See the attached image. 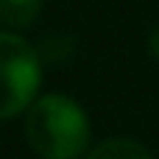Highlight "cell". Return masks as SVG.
<instances>
[{
	"mask_svg": "<svg viewBox=\"0 0 159 159\" xmlns=\"http://www.w3.org/2000/svg\"><path fill=\"white\" fill-rule=\"evenodd\" d=\"M25 140L42 159H84L92 143V123L78 101L48 92L25 109Z\"/></svg>",
	"mask_w": 159,
	"mask_h": 159,
	"instance_id": "obj_1",
	"label": "cell"
},
{
	"mask_svg": "<svg viewBox=\"0 0 159 159\" xmlns=\"http://www.w3.org/2000/svg\"><path fill=\"white\" fill-rule=\"evenodd\" d=\"M36 53H39L42 64H50V67L67 64V61L73 59V53H75V39L67 36V34H48V36L39 42Z\"/></svg>",
	"mask_w": 159,
	"mask_h": 159,
	"instance_id": "obj_5",
	"label": "cell"
},
{
	"mask_svg": "<svg viewBox=\"0 0 159 159\" xmlns=\"http://www.w3.org/2000/svg\"><path fill=\"white\" fill-rule=\"evenodd\" d=\"M42 59L17 31L0 28V120L25 112L42 87Z\"/></svg>",
	"mask_w": 159,
	"mask_h": 159,
	"instance_id": "obj_2",
	"label": "cell"
},
{
	"mask_svg": "<svg viewBox=\"0 0 159 159\" xmlns=\"http://www.w3.org/2000/svg\"><path fill=\"white\" fill-rule=\"evenodd\" d=\"M45 0H0V22L8 31H22L36 22Z\"/></svg>",
	"mask_w": 159,
	"mask_h": 159,
	"instance_id": "obj_4",
	"label": "cell"
},
{
	"mask_svg": "<svg viewBox=\"0 0 159 159\" xmlns=\"http://www.w3.org/2000/svg\"><path fill=\"white\" fill-rule=\"evenodd\" d=\"M148 53L159 61V25H154L151 34H148Z\"/></svg>",
	"mask_w": 159,
	"mask_h": 159,
	"instance_id": "obj_6",
	"label": "cell"
},
{
	"mask_svg": "<svg viewBox=\"0 0 159 159\" xmlns=\"http://www.w3.org/2000/svg\"><path fill=\"white\" fill-rule=\"evenodd\" d=\"M84 159H154V154L137 143V140H129V137H109L98 145H92Z\"/></svg>",
	"mask_w": 159,
	"mask_h": 159,
	"instance_id": "obj_3",
	"label": "cell"
}]
</instances>
